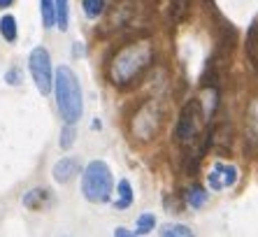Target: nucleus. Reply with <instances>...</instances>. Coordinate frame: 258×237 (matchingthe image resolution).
Returning a JSON list of instances; mask_svg holds the SVG:
<instances>
[{"label": "nucleus", "mask_w": 258, "mask_h": 237, "mask_svg": "<svg viewBox=\"0 0 258 237\" xmlns=\"http://www.w3.org/2000/svg\"><path fill=\"white\" fill-rule=\"evenodd\" d=\"M116 193H119V200L114 202L116 209H128L133 205V186L128 179H121L119 186H116Z\"/></svg>", "instance_id": "11"}, {"label": "nucleus", "mask_w": 258, "mask_h": 237, "mask_svg": "<svg viewBox=\"0 0 258 237\" xmlns=\"http://www.w3.org/2000/svg\"><path fill=\"white\" fill-rule=\"evenodd\" d=\"M79 170H82L79 160L68 156V158H60L58 163H56L51 174H54V182H58V184H70L72 179L79 174Z\"/></svg>", "instance_id": "7"}, {"label": "nucleus", "mask_w": 258, "mask_h": 237, "mask_svg": "<svg viewBox=\"0 0 258 237\" xmlns=\"http://www.w3.org/2000/svg\"><path fill=\"white\" fill-rule=\"evenodd\" d=\"M70 0H54L56 5V24L60 30H68V21H70V7H68Z\"/></svg>", "instance_id": "15"}, {"label": "nucleus", "mask_w": 258, "mask_h": 237, "mask_svg": "<svg viewBox=\"0 0 258 237\" xmlns=\"http://www.w3.org/2000/svg\"><path fill=\"white\" fill-rule=\"evenodd\" d=\"M188 7H191V0H172V5H170V21L172 24H181L188 14Z\"/></svg>", "instance_id": "13"}, {"label": "nucleus", "mask_w": 258, "mask_h": 237, "mask_svg": "<svg viewBox=\"0 0 258 237\" xmlns=\"http://www.w3.org/2000/svg\"><path fill=\"white\" fill-rule=\"evenodd\" d=\"M105 0H82V10L89 19H98L102 12H105Z\"/></svg>", "instance_id": "17"}, {"label": "nucleus", "mask_w": 258, "mask_h": 237, "mask_svg": "<svg viewBox=\"0 0 258 237\" xmlns=\"http://www.w3.org/2000/svg\"><path fill=\"white\" fill-rule=\"evenodd\" d=\"M28 70L33 75L37 91L42 95H49L54 89V68H51V56L44 47H35L28 56Z\"/></svg>", "instance_id": "5"}, {"label": "nucleus", "mask_w": 258, "mask_h": 237, "mask_svg": "<svg viewBox=\"0 0 258 237\" xmlns=\"http://www.w3.org/2000/svg\"><path fill=\"white\" fill-rule=\"evenodd\" d=\"M114 235L123 237V235H133V232H131V230H126V228H116V230H114Z\"/></svg>", "instance_id": "21"}, {"label": "nucleus", "mask_w": 258, "mask_h": 237, "mask_svg": "<svg viewBox=\"0 0 258 237\" xmlns=\"http://www.w3.org/2000/svg\"><path fill=\"white\" fill-rule=\"evenodd\" d=\"M54 93L56 105H58L60 118L66 124H77L84 112V98H82V86H79L77 75L68 66H60L54 75Z\"/></svg>", "instance_id": "2"}, {"label": "nucleus", "mask_w": 258, "mask_h": 237, "mask_svg": "<svg viewBox=\"0 0 258 237\" xmlns=\"http://www.w3.org/2000/svg\"><path fill=\"white\" fill-rule=\"evenodd\" d=\"M0 35L5 37L7 42H17L19 28H17V19L12 14H5V17L0 19Z\"/></svg>", "instance_id": "12"}, {"label": "nucleus", "mask_w": 258, "mask_h": 237, "mask_svg": "<svg viewBox=\"0 0 258 237\" xmlns=\"http://www.w3.org/2000/svg\"><path fill=\"white\" fill-rule=\"evenodd\" d=\"M75 137H77V131H75V124H66L63 126V131H60V149H70L75 144Z\"/></svg>", "instance_id": "19"}, {"label": "nucleus", "mask_w": 258, "mask_h": 237, "mask_svg": "<svg viewBox=\"0 0 258 237\" xmlns=\"http://www.w3.org/2000/svg\"><path fill=\"white\" fill-rule=\"evenodd\" d=\"M246 53H249L253 68L258 70V17L253 19L251 28H249V33H246Z\"/></svg>", "instance_id": "10"}, {"label": "nucleus", "mask_w": 258, "mask_h": 237, "mask_svg": "<svg viewBox=\"0 0 258 237\" xmlns=\"http://www.w3.org/2000/svg\"><path fill=\"white\" fill-rule=\"evenodd\" d=\"M154 61V49L149 42H131L121 47L109 61V79L114 86H131L142 77Z\"/></svg>", "instance_id": "1"}, {"label": "nucleus", "mask_w": 258, "mask_h": 237, "mask_svg": "<svg viewBox=\"0 0 258 237\" xmlns=\"http://www.w3.org/2000/svg\"><path fill=\"white\" fill-rule=\"evenodd\" d=\"M161 235L163 237H193V230L188 225H181V223H165L161 228Z\"/></svg>", "instance_id": "16"}, {"label": "nucleus", "mask_w": 258, "mask_h": 237, "mask_svg": "<svg viewBox=\"0 0 258 237\" xmlns=\"http://www.w3.org/2000/svg\"><path fill=\"white\" fill-rule=\"evenodd\" d=\"M21 202H24V207H28V209H44L54 202V198H51V191L49 189H30Z\"/></svg>", "instance_id": "8"}, {"label": "nucleus", "mask_w": 258, "mask_h": 237, "mask_svg": "<svg viewBox=\"0 0 258 237\" xmlns=\"http://www.w3.org/2000/svg\"><path fill=\"white\" fill-rule=\"evenodd\" d=\"M114 191V179L107 163L91 160L82 172V193L89 202H107Z\"/></svg>", "instance_id": "3"}, {"label": "nucleus", "mask_w": 258, "mask_h": 237, "mask_svg": "<svg viewBox=\"0 0 258 237\" xmlns=\"http://www.w3.org/2000/svg\"><path fill=\"white\" fill-rule=\"evenodd\" d=\"M40 12H42L44 28L56 26V5H54V0H40Z\"/></svg>", "instance_id": "14"}, {"label": "nucleus", "mask_w": 258, "mask_h": 237, "mask_svg": "<svg viewBox=\"0 0 258 237\" xmlns=\"http://www.w3.org/2000/svg\"><path fill=\"white\" fill-rule=\"evenodd\" d=\"M203 121H205V114H203V105H200L198 98H193L191 102L181 107V114H179V121H177V128H174V135H177V142L188 147L198 140V135L203 133Z\"/></svg>", "instance_id": "4"}, {"label": "nucleus", "mask_w": 258, "mask_h": 237, "mask_svg": "<svg viewBox=\"0 0 258 237\" xmlns=\"http://www.w3.org/2000/svg\"><path fill=\"white\" fill-rule=\"evenodd\" d=\"M5 82L10 84V86H19V84H21V70H19V68H10V70L5 72Z\"/></svg>", "instance_id": "20"}, {"label": "nucleus", "mask_w": 258, "mask_h": 237, "mask_svg": "<svg viewBox=\"0 0 258 237\" xmlns=\"http://www.w3.org/2000/svg\"><path fill=\"white\" fill-rule=\"evenodd\" d=\"M154 225H156V216H154V214H140L135 235H147V232L154 230Z\"/></svg>", "instance_id": "18"}, {"label": "nucleus", "mask_w": 258, "mask_h": 237, "mask_svg": "<svg viewBox=\"0 0 258 237\" xmlns=\"http://www.w3.org/2000/svg\"><path fill=\"white\" fill-rule=\"evenodd\" d=\"M14 0H0V10H5V7H10Z\"/></svg>", "instance_id": "22"}, {"label": "nucleus", "mask_w": 258, "mask_h": 237, "mask_svg": "<svg viewBox=\"0 0 258 237\" xmlns=\"http://www.w3.org/2000/svg\"><path fill=\"white\" fill-rule=\"evenodd\" d=\"M207 200H210V191L205 189V186L200 184H193L191 189L186 191V202L191 205L193 209H200L207 205Z\"/></svg>", "instance_id": "9"}, {"label": "nucleus", "mask_w": 258, "mask_h": 237, "mask_svg": "<svg viewBox=\"0 0 258 237\" xmlns=\"http://www.w3.org/2000/svg\"><path fill=\"white\" fill-rule=\"evenodd\" d=\"M237 167L233 165V163H214L210 170V174H207V186H210V191H223V189H230V186H235V182H237Z\"/></svg>", "instance_id": "6"}]
</instances>
